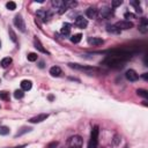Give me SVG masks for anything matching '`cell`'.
Wrapping results in <instances>:
<instances>
[{
    "mask_svg": "<svg viewBox=\"0 0 148 148\" xmlns=\"http://www.w3.org/2000/svg\"><path fill=\"white\" fill-rule=\"evenodd\" d=\"M125 59H121V58H118V57H113V56H109L103 62L110 67H113V68H119L121 67L124 64H125Z\"/></svg>",
    "mask_w": 148,
    "mask_h": 148,
    "instance_id": "1",
    "label": "cell"
},
{
    "mask_svg": "<svg viewBox=\"0 0 148 148\" xmlns=\"http://www.w3.org/2000/svg\"><path fill=\"white\" fill-rule=\"evenodd\" d=\"M68 66L71 68H73V69H77V71L84 72L86 74H94V73L98 72V68L91 67V66H82V65H79V64H68Z\"/></svg>",
    "mask_w": 148,
    "mask_h": 148,
    "instance_id": "2",
    "label": "cell"
},
{
    "mask_svg": "<svg viewBox=\"0 0 148 148\" xmlns=\"http://www.w3.org/2000/svg\"><path fill=\"white\" fill-rule=\"evenodd\" d=\"M98 143V126H94L90 133V141L88 148H96Z\"/></svg>",
    "mask_w": 148,
    "mask_h": 148,
    "instance_id": "3",
    "label": "cell"
},
{
    "mask_svg": "<svg viewBox=\"0 0 148 148\" xmlns=\"http://www.w3.org/2000/svg\"><path fill=\"white\" fill-rule=\"evenodd\" d=\"M82 138L80 135H74L68 140V148H82Z\"/></svg>",
    "mask_w": 148,
    "mask_h": 148,
    "instance_id": "4",
    "label": "cell"
},
{
    "mask_svg": "<svg viewBox=\"0 0 148 148\" xmlns=\"http://www.w3.org/2000/svg\"><path fill=\"white\" fill-rule=\"evenodd\" d=\"M14 24H15L16 28H18L20 31H22V32L25 31V23H24V20L22 18V16L20 14H17L14 17Z\"/></svg>",
    "mask_w": 148,
    "mask_h": 148,
    "instance_id": "5",
    "label": "cell"
},
{
    "mask_svg": "<svg viewBox=\"0 0 148 148\" xmlns=\"http://www.w3.org/2000/svg\"><path fill=\"white\" fill-rule=\"evenodd\" d=\"M114 25H116L120 31H121V30H128V29L133 28V23H132L131 21H126V20L119 21V22H117Z\"/></svg>",
    "mask_w": 148,
    "mask_h": 148,
    "instance_id": "6",
    "label": "cell"
},
{
    "mask_svg": "<svg viewBox=\"0 0 148 148\" xmlns=\"http://www.w3.org/2000/svg\"><path fill=\"white\" fill-rule=\"evenodd\" d=\"M74 24H75L77 28H80V29H84V28L88 25V21H87V18H84L83 16H77V17L75 18V21H74Z\"/></svg>",
    "mask_w": 148,
    "mask_h": 148,
    "instance_id": "7",
    "label": "cell"
},
{
    "mask_svg": "<svg viewBox=\"0 0 148 148\" xmlns=\"http://www.w3.org/2000/svg\"><path fill=\"white\" fill-rule=\"evenodd\" d=\"M47 117H49V114H47V113H40V114H37V116H35V117L30 118V119H29V123H31V124L42 123L43 120H46V118H47Z\"/></svg>",
    "mask_w": 148,
    "mask_h": 148,
    "instance_id": "8",
    "label": "cell"
},
{
    "mask_svg": "<svg viewBox=\"0 0 148 148\" xmlns=\"http://www.w3.org/2000/svg\"><path fill=\"white\" fill-rule=\"evenodd\" d=\"M125 76H126V79H127L128 81H131V82H134V81H136V80L139 79L138 73H136L134 69H128V71H126Z\"/></svg>",
    "mask_w": 148,
    "mask_h": 148,
    "instance_id": "9",
    "label": "cell"
},
{
    "mask_svg": "<svg viewBox=\"0 0 148 148\" xmlns=\"http://www.w3.org/2000/svg\"><path fill=\"white\" fill-rule=\"evenodd\" d=\"M37 16H38V18H40L43 22H46V21H49V18L51 17V14H50L47 10L39 9V10H37Z\"/></svg>",
    "mask_w": 148,
    "mask_h": 148,
    "instance_id": "10",
    "label": "cell"
},
{
    "mask_svg": "<svg viewBox=\"0 0 148 148\" xmlns=\"http://www.w3.org/2000/svg\"><path fill=\"white\" fill-rule=\"evenodd\" d=\"M88 44H90L92 46H99V45L104 44V40L102 38H98V37H89L88 38Z\"/></svg>",
    "mask_w": 148,
    "mask_h": 148,
    "instance_id": "11",
    "label": "cell"
},
{
    "mask_svg": "<svg viewBox=\"0 0 148 148\" xmlns=\"http://www.w3.org/2000/svg\"><path fill=\"white\" fill-rule=\"evenodd\" d=\"M99 14H101V16L103 18H109V17H111L113 15V10L110 9V8H108V7H104V8H102L99 10Z\"/></svg>",
    "mask_w": 148,
    "mask_h": 148,
    "instance_id": "12",
    "label": "cell"
},
{
    "mask_svg": "<svg viewBox=\"0 0 148 148\" xmlns=\"http://www.w3.org/2000/svg\"><path fill=\"white\" fill-rule=\"evenodd\" d=\"M98 14V10L95 8V7H89L87 10H86V16L88 18H95Z\"/></svg>",
    "mask_w": 148,
    "mask_h": 148,
    "instance_id": "13",
    "label": "cell"
},
{
    "mask_svg": "<svg viewBox=\"0 0 148 148\" xmlns=\"http://www.w3.org/2000/svg\"><path fill=\"white\" fill-rule=\"evenodd\" d=\"M139 31L142 32V34H146V32L148 31V21H147L145 17L141 18V21H140V24H139Z\"/></svg>",
    "mask_w": 148,
    "mask_h": 148,
    "instance_id": "14",
    "label": "cell"
},
{
    "mask_svg": "<svg viewBox=\"0 0 148 148\" xmlns=\"http://www.w3.org/2000/svg\"><path fill=\"white\" fill-rule=\"evenodd\" d=\"M31 87H32V83H31L30 80H23V81H21V90L28 91V90L31 89Z\"/></svg>",
    "mask_w": 148,
    "mask_h": 148,
    "instance_id": "15",
    "label": "cell"
},
{
    "mask_svg": "<svg viewBox=\"0 0 148 148\" xmlns=\"http://www.w3.org/2000/svg\"><path fill=\"white\" fill-rule=\"evenodd\" d=\"M60 32H61L62 36H69V34H71V24L69 23H64L62 27H61Z\"/></svg>",
    "mask_w": 148,
    "mask_h": 148,
    "instance_id": "16",
    "label": "cell"
},
{
    "mask_svg": "<svg viewBox=\"0 0 148 148\" xmlns=\"http://www.w3.org/2000/svg\"><path fill=\"white\" fill-rule=\"evenodd\" d=\"M50 74L52 76H59L61 74V68L58 67V66H53V67L50 68Z\"/></svg>",
    "mask_w": 148,
    "mask_h": 148,
    "instance_id": "17",
    "label": "cell"
},
{
    "mask_svg": "<svg viewBox=\"0 0 148 148\" xmlns=\"http://www.w3.org/2000/svg\"><path fill=\"white\" fill-rule=\"evenodd\" d=\"M34 43H35V47L38 50V51H40L42 53H47V51L43 47V45H42V43L39 42V39H37V38H35V40H34Z\"/></svg>",
    "mask_w": 148,
    "mask_h": 148,
    "instance_id": "18",
    "label": "cell"
},
{
    "mask_svg": "<svg viewBox=\"0 0 148 148\" xmlns=\"http://www.w3.org/2000/svg\"><path fill=\"white\" fill-rule=\"evenodd\" d=\"M108 29V32H111V34H114V35H118V34H120V30L114 25V24H112V25H108L106 27Z\"/></svg>",
    "mask_w": 148,
    "mask_h": 148,
    "instance_id": "19",
    "label": "cell"
},
{
    "mask_svg": "<svg viewBox=\"0 0 148 148\" xmlns=\"http://www.w3.org/2000/svg\"><path fill=\"white\" fill-rule=\"evenodd\" d=\"M10 64H12V58H9V57H6V58H3V59L1 60V66H2L3 68H7Z\"/></svg>",
    "mask_w": 148,
    "mask_h": 148,
    "instance_id": "20",
    "label": "cell"
},
{
    "mask_svg": "<svg viewBox=\"0 0 148 148\" xmlns=\"http://www.w3.org/2000/svg\"><path fill=\"white\" fill-rule=\"evenodd\" d=\"M81 39H82V35H81V34H76V35H73V36H72L71 42L74 43V44H77V43H80Z\"/></svg>",
    "mask_w": 148,
    "mask_h": 148,
    "instance_id": "21",
    "label": "cell"
},
{
    "mask_svg": "<svg viewBox=\"0 0 148 148\" xmlns=\"http://www.w3.org/2000/svg\"><path fill=\"white\" fill-rule=\"evenodd\" d=\"M131 5H132L133 7H135L136 13H139V14H141V13H142V9H141V7H140L139 1H131Z\"/></svg>",
    "mask_w": 148,
    "mask_h": 148,
    "instance_id": "22",
    "label": "cell"
},
{
    "mask_svg": "<svg viewBox=\"0 0 148 148\" xmlns=\"http://www.w3.org/2000/svg\"><path fill=\"white\" fill-rule=\"evenodd\" d=\"M8 32H9V37H10V39H12L14 43H16V42H17V38H16V34L14 32V30H13L10 27L8 28Z\"/></svg>",
    "mask_w": 148,
    "mask_h": 148,
    "instance_id": "23",
    "label": "cell"
},
{
    "mask_svg": "<svg viewBox=\"0 0 148 148\" xmlns=\"http://www.w3.org/2000/svg\"><path fill=\"white\" fill-rule=\"evenodd\" d=\"M76 6V1H71V0H67L65 1V7L66 9H69V8H73Z\"/></svg>",
    "mask_w": 148,
    "mask_h": 148,
    "instance_id": "24",
    "label": "cell"
},
{
    "mask_svg": "<svg viewBox=\"0 0 148 148\" xmlns=\"http://www.w3.org/2000/svg\"><path fill=\"white\" fill-rule=\"evenodd\" d=\"M23 96H24V92H23V90H15V91H14V97H15L16 99L23 98Z\"/></svg>",
    "mask_w": 148,
    "mask_h": 148,
    "instance_id": "25",
    "label": "cell"
},
{
    "mask_svg": "<svg viewBox=\"0 0 148 148\" xmlns=\"http://www.w3.org/2000/svg\"><path fill=\"white\" fill-rule=\"evenodd\" d=\"M9 133V127L7 126H0V135H7Z\"/></svg>",
    "mask_w": 148,
    "mask_h": 148,
    "instance_id": "26",
    "label": "cell"
},
{
    "mask_svg": "<svg viewBox=\"0 0 148 148\" xmlns=\"http://www.w3.org/2000/svg\"><path fill=\"white\" fill-rule=\"evenodd\" d=\"M6 7H7V9H9V10H14V9L16 8V3H15L14 1H9V2L6 3Z\"/></svg>",
    "mask_w": 148,
    "mask_h": 148,
    "instance_id": "27",
    "label": "cell"
},
{
    "mask_svg": "<svg viewBox=\"0 0 148 148\" xmlns=\"http://www.w3.org/2000/svg\"><path fill=\"white\" fill-rule=\"evenodd\" d=\"M27 58H28L29 61H36V60H37V54L34 53V52H30V53L27 56Z\"/></svg>",
    "mask_w": 148,
    "mask_h": 148,
    "instance_id": "28",
    "label": "cell"
},
{
    "mask_svg": "<svg viewBox=\"0 0 148 148\" xmlns=\"http://www.w3.org/2000/svg\"><path fill=\"white\" fill-rule=\"evenodd\" d=\"M124 17L126 18V21H130V20H132V18H135V14L127 12V13H125V14H124Z\"/></svg>",
    "mask_w": 148,
    "mask_h": 148,
    "instance_id": "29",
    "label": "cell"
},
{
    "mask_svg": "<svg viewBox=\"0 0 148 148\" xmlns=\"http://www.w3.org/2000/svg\"><path fill=\"white\" fill-rule=\"evenodd\" d=\"M136 92H138L139 96H142V97H145V98H147V96H148V92H147V90H145V89H138Z\"/></svg>",
    "mask_w": 148,
    "mask_h": 148,
    "instance_id": "30",
    "label": "cell"
},
{
    "mask_svg": "<svg viewBox=\"0 0 148 148\" xmlns=\"http://www.w3.org/2000/svg\"><path fill=\"white\" fill-rule=\"evenodd\" d=\"M0 98L3 101H9V94L6 91H0Z\"/></svg>",
    "mask_w": 148,
    "mask_h": 148,
    "instance_id": "31",
    "label": "cell"
},
{
    "mask_svg": "<svg viewBox=\"0 0 148 148\" xmlns=\"http://www.w3.org/2000/svg\"><path fill=\"white\" fill-rule=\"evenodd\" d=\"M58 141H52V142H50L49 145H46V147L45 148H57L58 147Z\"/></svg>",
    "mask_w": 148,
    "mask_h": 148,
    "instance_id": "32",
    "label": "cell"
},
{
    "mask_svg": "<svg viewBox=\"0 0 148 148\" xmlns=\"http://www.w3.org/2000/svg\"><path fill=\"white\" fill-rule=\"evenodd\" d=\"M30 130H31L30 127H23V128H22V131H20V132H17V133H16V136H20V135H22L23 133H25V132H29Z\"/></svg>",
    "mask_w": 148,
    "mask_h": 148,
    "instance_id": "33",
    "label": "cell"
},
{
    "mask_svg": "<svg viewBox=\"0 0 148 148\" xmlns=\"http://www.w3.org/2000/svg\"><path fill=\"white\" fill-rule=\"evenodd\" d=\"M121 3H123V1H121V0H113L111 5H112V7H113V8H116V7H118V6H120Z\"/></svg>",
    "mask_w": 148,
    "mask_h": 148,
    "instance_id": "34",
    "label": "cell"
},
{
    "mask_svg": "<svg viewBox=\"0 0 148 148\" xmlns=\"http://www.w3.org/2000/svg\"><path fill=\"white\" fill-rule=\"evenodd\" d=\"M142 77H143V80H148V73H143Z\"/></svg>",
    "mask_w": 148,
    "mask_h": 148,
    "instance_id": "35",
    "label": "cell"
},
{
    "mask_svg": "<svg viewBox=\"0 0 148 148\" xmlns=\"http://www.w3.org/2000/svg\"><path fill=\"white\" fill-rule=\"evenodd\" d=\"M0 47H1V42H0Z\"/></svg>",
    "mask_w": 148,
    "mask_h": 148,
    "instance_id": "36",
    "label": "cell"
}]
</instances>
